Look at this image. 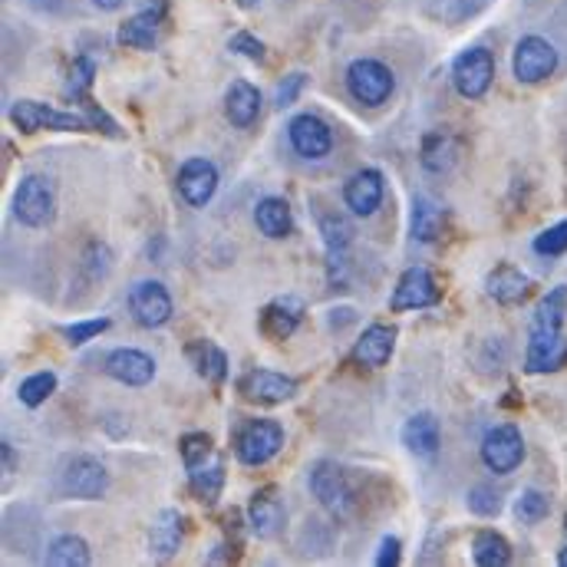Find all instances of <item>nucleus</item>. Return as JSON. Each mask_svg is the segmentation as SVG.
<instances>
[{
	"label": "nucleus",
	"instance_id": "9b49d317",
	"mask_svg": "<svg viewBox=\"0 0 567 567\" xmlns=\"http://www.w3.org/2000/svg\"><path fill=\"white\" fill-rule=\"evenodd\" d=\"M130 310H133V320L145 327V330H155V327H165L172 320V293L165 290V284L158 281H140L130 290Z\"/></svg>",
	"mask_w": 567,
	"mask_h": 567
},
{
	"label": "nucleus",
	"instance_id": "72a5a7b5",
	"mask_svg": "<svg viewBox=\"0 0 567 567\" xmlns=\"http://www.w3.org/2000/svg\"><path fill=\"white\" fill-rule=\"evenodd\" d=\"M565 317H567V287L561 284V287L548 290V293L538 300L532 327H565Z\"/></svg>",
	"mask_w": 567,
	"mask_h": 567
},
{
	"label": "nucleus",
	"instance_id": "2eb2a0df",
	"mask_svg": "<svg viewBox=\"0 0 567 567\" xmlns=\"http://www.w3.org/2000/svg\"><path fill=\"white\" fill-rule=\"evenodd\" d=\"M383 192H386V182H383V172L380 168H360L347 188H343V202L353 215L360 218H370L377 215V208L383 205Z\"/></svg>",
	"mask_w": 567,
	"mask_h": 567
},
{
	"label": "nucleus",
	"instance_id": "b1692460",
	"mask_svg": "<svg viewBox=\"0 0 567 567\" xmlns=\"http://www.w3.org/2000/svg\"><path fill=\"white\" fill-rule=\"evenodd\" d=\"M439 420L432 416V413H416V416H410L406 423H403V432H400V439H403V445L413 452V455H420V458H429V455H435L439 452Z\"/></svg>",
	"mask_w": 567,
	"mask_h": 567
},
{
	"label": "nucleus",
	"instance_id": "58836bf2",
	"mask_svg": "<svg viewBox=\"0 0 567 567\" xmlns=\"http://www.w3.org/2000/svg\"><path fill=\"white\" fill-rule=\"evenodd\" d=\"M535 255H542V258H561L567 255V221H558V225H551V228H545L538 238H535Z\"/></svg>",
	"mask_w": 567,
	"mask_h": 567
},
{
	"label": "nucleus",
	"instance_id": "39448f33",
	"mask_svg": "<svg viewBox=\"0 0 567 567\" xmlns=\"http://www.w3.org/2000/svg\"><path fill=\"white\" fill-rule=\"evenodd\" d=\"M310 492H313V498L333 518H347L353 512V505H357V495H353V485H350L347 472L337 462H330V458L313 462V468H310Z\"/></svg>",
	"mask_w": 567,
	"mask_h": 567
},
{
	"label": "nucleus",
	"instance_id": "cd10ccee",
	"mask_svg": "<svg viewBox=\"0 0 567 567\" xmlns=\"http://www.w3.org/2000/svg\"><path fill=\"white\" fill-rule=\"evenodd\" d=\"M320 235H323L327 258H330V271H333L337 265H343V255L353 245V235L357 231H353L350 218H343V215H323L320 218Z\"/></svg>",
	"mask_w": 567,
	"mask_h": 567
},
{
	"label": "nucleus",
	"instance_id": "0eeeda50",
	"mask_svg": "<svg viewBox=\"0 0 567 567\" xmlns=\"http://www.w3.org/2000/svg\"><path fill=\"white\" fill-rule=\"evenodd\" d=\"M284 445V425L275 420H251L235 435V455L241 465H268Z\"/></svg>",
	"mask_w": 567,
	"mask_h": 567
},
{
	"label": "nucleus",
	"instance_id": "ea45409f",
	"mask_svg": "<svg viewBox=\"0 0 567 567\" xmlns=\"http://www.w3.org/2000/svg\"><path fill=\"white\" fill-rule=\"evenodd\" d=\"M468 512L478 518H495L502 512V495L492 485H475L468 492Z\"/></svg>",
	"mask_w": 567,
	"mask_h": 567
},
{
	"label": "nucleus",
	"instance_id": "3c124183",
	"mask_svg": "<svg viewBox=\"0 0 567 567\" xmlns=\"http://www.w3.org/2000/svg\"><path fill=\"white\" fill-rule=\"evenodd\" d=\"M565 532H567V518H565Z\"/></svg>",
	"mask_w": 567,
	"mask_h": 567
},
{
	"label": "nucleus",
	"instance_id": "f8f14e48",
	"mask_svg": "<svg viewBox=\"0 0 567 567\" xmlns=\"http://www.w3.org/2000/svg\"><path fill=\"white\" fill-rule=\"evenodd\" d=\"M287 142H290V148H293L300 158L317 162V158L330 155V148H333V133H330V126H327L320 116L300 113V116H293V120L287 123Z\"/></svg>",
	"mask_w": 567,
	"mask_h": 567
},
{
	"label": "nucleus",
	"instance_id": "8fccbe9b",
	"mask_svg": "<svg viewBox=\"0 0 567 567\" xmlns=\"http://www.w3.org/2000/svg\"><path fill=\"white\" fill-rule=\"evenodd\" d=\"M238 3H241V7H258L261 0H238Z\"/></svg>",
	"mask_w": 567,
	"mask_h": 567
},
{
	"label": "nucleus",
	"instance_id": "c9c22d12",
	"mask_svg": "<svg viewBox=\"0 0 567 567\" xmlns=\"http://www.w3.org/2000/svg\"><path fill=\"white\" fill-rule=\"evenodd\" d=\"M548 512H551V498L538 488H525L515 502V518L522 525H538L548 518Z\"/></svg>",
	"mask_w": 567,
	"mask_h": 567
},
{
	"label": "nucleus",
	"instance_id": "e433bc0d",
	"mask_svg": "<svg viewBox=\"0 0 567 567\" xmlns=\"http://www.w3.org/2000/svg\"><path fill=\"white\" fill-rule=\"evenodd\" d=\"M93 80H96V63H93L90 56H80V60L73 63V70H70L66 96H73V100L86 103V100H90V86H93Z\"/></svg>",
	"mask_w": 567,
	"mask_h": 567
},
{
	"label": "nucleus",
	"instance_id": "09e8293b",
	"mask_svg": "<svg viewBox=\"0 0 567 567\" xmlns=\"http://www.w3.org/2000/svg\"><path fill=\"white\" fill-rule=\"evenodd\" d=\"M558 565L567 567V545H565V548H561V551H558Z\"/></svg>",
	"mask_w": 567,
	"mask_h": 567
},
{
	"label": "nucleus",
	"instance_id": "f257e3e1",
	"mask_svg": "<svg viewBox=\"0 0 567 567\" xmlns=\"http://www.w3.org/2000/svg\"><path fill=\"white\" fill-rule=\"evenodd\" d=\"M10 123L20 130V133H40V130H53V133H90L96 130L90 113H63V110H53L47 103H37V100H20L10 106Z\"/></svg>",
	"mask_w": 567,
	"mask_h": 567
},
{
	"label": "nucleus",
	"instance_id": "a211bd4d",
	"mask_svg": "<svg viewBox=\"0 0 567 567\" xmlns=\"http://www.w3.org/2000/svg\"><path fill=\"white\" fill-rule=\"evenodd\" d=\"M106 373L123 386H145L155 377V360L142 350L123 347V350H113L106 357Z\"/></svg>",
	"mask_w": 567,
	"mask_h": 567
},
{
	"label": "nucleus",
	"instance_id": "423d86ee",
	"mask_svg": "<svg viewBox=\"0 0 567 567\" xmlns=\"http://www.w3.org/2000/svg\"><path fill=\"white\" fill-rule=\"evenodd\" d=\"M495 80V56L485 47H468L452 63V86L462 100H482Z\"/></svg>",
	"mask_w": 567,
	"mask_h": 567
},
{
	"label": "nucleus",
	"instance_id": "37998d69",
	"mask_svg": "<svg viewBox=\"0 0 567 567\" xmlns=\"http://www.w3.org/2000/svg\"><path fill=\"white\" fill-rule=\"evenodd\" d=\"M228 50L231 53H238V56H248V60H255V63H265V43L258 40V37H251V33H235L231 40H228Z\"/></svg>",
	"mask_w": 567,
	"mask_h": 567
},
{
	"label": "nucleus",
	"instance_id": "dca6fc26",
	"mask_svg": "<svg viewBox=\"0 0 567 567\" xmlns=\"http://www.w3.org/2000/svg\"><path fill=\"white\" fill-rule=\"evenodd\" d=\"M238 386L251 403H261V406H278V403L293 400V393H297V383L275 370H251Z\"/></svg>",
	"mask_w": 567,
	"mask_h": 567
},
{
	"label": "nucleus",
	"instance_id": "ddd939ff",
	"mask_svg": "<svg viewBox=\"0 0 567 567\" xmlns=\"http://www.w3.org/2000/svg\"><path fill=\"white\" fill-rule=\"evenodd\" d=\"M432 303H439V284L429 275V268L403 271V278L393 287L390 310L393 313H406V310H425Z\"/></svg>",
	"mask_w": 567,
	"mask_h": 567
},
{
	"label": "nucleus",
	"instance_id": "4468645a",
	"mask_svg": "<svg viewBox=\"0 0 567 567\" xmlns=\"http://www.w3.org/2000/svg\"><path fill=\"white\" fill-rule=\"evenodd\" d=\"M218 192V168L208 158H188L178 168V195L192 208H205Z\"/></svg>",
	"mask_w": 567,
	"mask_h": 567
},
{
	"label": "nucleus",
	"instance_id": "f03ea898",
	"mask_svg": "<svg viewBox=\"0 0 567 567\" xmlns=\"http://www.w3.org/2000/svg\"><path fill=\"white\" fill-rule=\"evenodd\" d=\"M56 215V192L47 175H23L13 188V218L27 228H47Z\"/></svg>",
	"mask_w": 567,
	"mask_h": 567
},
{
	"label": "nucleus",
	"instance_id": "f704fd0d",
	"mask_svg": "<svg viewBox=\"0 0 567 567\" xmlns=\"http://www.w3.org/2000/svg\"><path fill=\"white\" fill-rule=\"evenodd\" d=\"M56 393V377L47 370V373H33V377H27L20 386H17V400L23 403V406H30V410H37L40 403H47L50 396Z\"/></svg>",
	"mask_w": 567,
	"mask_h": 567
},
{
	"label": "nucleus",
	"instance_id": "c756f323",
	"mask_svg": "<svg viewBox=\"0 0 567 567\" xmlns=\"http://www.w3.org/2000/svg\"><path fill=\"white\" fill-rule=\"evenodd\" d=\"M472 561L478 567H505L512 565V545L498 532H478L472 538Z\"/></svg>",
	"mask_w": 567,
	"mask_h": 567
},
{
	"label": "nucleus",
	"instance_id": "f3484780",
	"mask_svg": "<svg viewBox=\"0 0 567 567\" xmlns=\"http://www.w3.org/2000/svg\"><path fill=\"white\" fill-rule=\"evenodd\" d=\"M393 347H396V327L390 323H373L363 330V337L357 340L353 347V363L367 367V370H380L390 363L393 357Z\"/></svg>",
	"mask_w": 567,
	"mask_h": 567
},
{
	"label": "nucleus",
	"instance_id": "7ed1b4c3",
	"mask_svg": "<svg viewBox=\"0 0 567 567\" xmlns=\"http://www.w3.org/2000/svg\"><path fill=\"white\" fill-rule=\"evenodd\" d=\"M393 90H396V80H393V70H390L386 63L367 60V56H363V60H353V63L347 66V93H350L357 103L377 110V106L390 103Z\"/></svg>",
	"mask_w": 567,
	"mask_h": 567
},
{
	"label": "nucleus",
	"instance_id": "1a4fd4ad",
	"mask_svg": "<svg viewBox=\"0 0 567 567\" xmlns=\"http://www.w3.org/2000/svg\"><path fill=\"white\" fill-rule=\"evenodd\" d=\"M60 482H63L66 495L83 498V502H96L110 488V472L93 455H73V458H66V465L60 472Z\"/></svg>",
	"mask_w": 567,
	"mask_h": 567
},
{
	"label": "nucleus",
	"instance_id": "a18cd8bd",
	"mask_svg": "<svg viewBox=\"0 0 567 567\" xmlns=\"http://www.w3.org/2000/svg\"><path fill=\"white\" fill-rule=\"evenodd\" d=\"M400 551H403L400 538H383V542H380V555H377V565H380V567H396V565H400Z\"/></svg>",
	"mask_w": 567,
	"mask_h": 567
},
{
	"label": "nucleus",
	"instance_id": "49530a36",
	"mask_svg": "<svg viewBox=\"0 0 567 567\" xmlns=\"http://www.w3.org/2000/svg\"><path fill=\"white\" fill-rule=\"evenodd\" d=\"M0 452H3V475H10V472H13V445L3 439V442H0Z\"/></svg>",
	"mask_w": 567,
	"mask_h": 567
},
{
	"label": "nucleus",
	"instance_id": "c85d7f7f",
	"mask_svg": "<svg viewBox=\"0 0 567 567\" xmlns=\"http://www.w3.org/2000/svg\"><path fill=\"white\" fill-rule=\"evenodd\" d=\"M188 360L195 363V373L205 377V380H212V383H221L228 377V357L212 340H195L188 347Z\"/></svg>",
	"mask_w": 567,
	"mask_h": 567
},
{
	"label": "nucleus",
	"instance_id": "c03bdc74",
	"mask_svg": "<svg viewBox=\"0 0 567 567\" xmlns=\"http://www.w3.org/2000/svg\"><path fill=\"white\" fill-rule=\"evenodd\" d=\"M303 86H307V76H303V73H290V76H284V83L278 86V96H275L278 110H287V106H293Z\"/></svg>",
	"mask_w": 567,
	"mask_h": 567
},
{
	"label": "nucleus",
	"instance_id": "aec40b11",
	"mask_svg": "<svg viewBox=\"0 0 567 567\" xmlns=\"http://www.w3.org/2000/svg\"><path fill=\"white\" fill-rule=\"evenodd\" d=\"M303 320V300L293 297V293H284V297H275L265 313H261V333L268 340H287Z\"/></svg>",
	"mask_w": 567,
	"mask_h": 567
},
{
	"label": "nucleus",
	"instance_id": "79ce46f5",
	"mask_svg": "<svg viewBox=\"0 0 567 567\" xmlns=\"http://www.w3.org/2000/svg\"><path fill=\"white\" fill-rule=\"evenodd\" d=\"M83 265H86L90 278H106L110 268H113V255H110V248L103 241H93L86 248V255H83Z\"/></svg>",
	"mask_w": 567,
	"mask_h": 567
},
{
	"label": "nucleus",
	"instance_id": "2f4dec72",
	"mask_svg": "<svg viewBox=\"0 0 567 567\" xmlns=\"http://www.w3.org/2000/svg\"><path fill=\"white\" fill-rule=\"evenodd\" d=\"M188 482H192V492L202 505H215L218 495H221V485H225V465L221 458H212V465H198L188 472Z\"/></svg>",
	"mask_w": 567,
	"mask_h": 567
},
{
	"label": "nucleus",
	"instance_id": "bb28decb",
	"mask_svg": "<svg viewBox=\"0 0 567 567\" xmlns=\"http://www.w3.org/2000/svg\"><path fill=\"white\" fill-rule=\"evenodd\" d=\"M182 515L178 512H162L158 522L152 525V535H148V551L158 558V561H168L178 548H182Z\"/></svg>",
	"mask_w": 567,
	"mask_h": 567
},
{
	"label": "nucleus",
	"instance_id": "412c9836",
	"mask_svg": "<svg viewBox=\"0 0 567 567\" xmlns=\"http://www.w3.org/2000/svg\"><path fill=\"white\" fill-rule=\"evenodd\" d=\"M225 116L235 130H251L261 116V93L248 80H235L225 93Z\"/></svg>",
	"mask_w": 567,
	"mask_h": 567
},
{
	"label": "nucleus",
	"instance_id": "5701e85b",
	"mask_svg": "<svg viewBox=\"0 0 567 567\" xmlns=\"http://www.w3.org/2000/svg\"><path fill=\"white\" fill-rule=\"evenodd\" d=\"M255 225H258V231H261L265 238L281 241V238H287V235L293 231V212H290V205H287L284 198L268 195V198H261L258 208H255Z\"/></svg>",
	"mask_w": 567,
	"mask_h": 567
},
{
	"label": "nucleus",
	"instance_id": "473e14b6",
	"mask_svg": "<svg viewBox=\"0 0 567 567\" xmlns=\"http://www.w3.org/2000/svg\"><path fill=\"white\" fill-rule=\"evenodd\" d=\"M442 228H445L442 208L435 202H429V198H416L413 202V238L429 245V241H435L442 235Z\"/></svg>",
	"mask_w": 567,
	"mask_h": 567
},
{
	"label": "nucleus",
	"instance_id": "20e7f679",
	"mask_svg": "<svg viewBox=\"0 0 567 567\" xmlns=\"http://www.w3.org/2000/svg\"><path fill=\"white\" fill-rule=\"evenodd\" d=\"M558 70V50L551 40L538 37V33H528L515 43V53H512V73L518 83L525 86H538L545 80H551Z\"/></svg>",
	"mask_w": 567,
	"mask_h": 567
},
{
	"label": "nucleus",
	"instance_id": "393cba45",
	"mask_svg": "<svg viewBox=\"0 0 567 567\" xmlns=\"http://www.w3.org/2000/svg\"><path fill=\"white\" fill-rule=\"evenodd\" d=\"M420 162H423L425 172H432V175L449 172V168L458 162V140H455L452 133H445V130L429 133L423 140V155H420Z\"/></svg>",
	"mask_w": 567,
	"mask_h": 567
},
{
	"label": "nucleus",
	"instance_id": "4be33fe9",
	"mask_svg": "<svg viewBox=\"0 0 567 567\" xmlns=\"http://www.w3.org/2000/svg\"><path fill=\"white\" fill-rule=\"evenodd\" d=\"M485 290L488 297H495L505 307L522 303L532 293V278L525 271H518L515 265H498L488 278H485Z\"/></svg>",
	"mask_w": 567,
	"mask_h": 567
},
{
	"label": "nucleus",
	"instance_id": "6e6552de",
	"mask_svg": "<svg viewBox=\"0 0 567 567\" xmlns=\"http://www.w3.org/2000/svg\"><path fill=\"white\" fill-rule=\"evenodd\" d=\"M482 462L495 475H512L525 462V439L522 429L512 423L495 425L482 439Z\"/></svg>",
	"mask_w": 567,
	"mask_h": 567
},
{
	"label": "nucleus",
	"instance_id": "6ab92c4d",
	"mask_svg": "<svg viewBox=\"0 0 567 567\" xmlns=\"http://www.w3.org/2000/svg\"><path fill=\"white\" fill-rule=\"evenodd\" d=\"M248 525L258 538H275L284 525V502L275 485L261 488L248 502Z\"/></svg>",
	"mask_w": 567,
	"mask_h": 567
},
{
	"label": "nucleus",
	"instance_id": "7c9ffc66",
	"mask_svg": "<svg viewBox=\"0 0 567 567\" xmlns=\"http://www.w3.org/2000/svg\"><path fill=\"white\" fill-rule=\"evenodd\" d=\"M93 561L90 545L80 535H60L47 548V565L50 567H86Z\"/></svg>",
	"mask_w": 567,
	"mask_h": 567
},
{
	"label": "nucleus",
	"instance_id": "a19ab883",
	"mask_svg": "<svg viewBox=\"0 0 567 567\" xmlns=\"http://www.w3.org/2000/svg\"><path fill=\"white\" fill-rule=\"evenodd\" d=\"M103 330H110V317H100V320H80V323H70L63 327V337L70 347H83L90 340H96Z\"/></svg>",
	"mask_w": 567,
	"mask_h": 567
},
{
	"label": "nucleus",
	"instance_id": "9d476101",
	"mask_svg": "<svg viewBox=\"0 0 567 567\" xmlns=\"http://www.w3.org/2000/svg\"><path fill=\"white\" fill-rule=\"evenodd\" d=\"M567 367V340L561 327H532L525 370L528 373H555Z\"/></svg>",
	"mask_w": 567,
	"mask_h": 567
},
{
	"label": "nucleus",
	"instance_id": "4c0bfd02",
	"mask_svg": "<svg viewBox=\"0 0 567 567\" xmlns=\"http://www.w3.org/2000/svg\"><path fill=\"white\" fill-rule=\"evenodd\" d=\"M182 462H185V468L192 472V468H198V465H205L208 458H212V439L205 435V432H188V435H182Z\"/></svg>",
	"mask_w": 567,
	"mask_h": 567
},
{
	"label": "nucleus",
	"instance_id": "a878e982",
	"mask_svg": "<svg viewBox=\"0 0 567 567\" xmlns=\"http://www.w3.org/2000/svg\"><path fill=\"white\" fill-rule=\"evenodd\" d=\"M158 20H162V7H145L142 13L120 27V43L133 50H152L158 40Z\"/></svg>",
	"mask_w": 567,
	"mask_h": 567
},
{
	"label": "nucleus",
	"instance_id": "de8ad7c7",
	"mask_svg": "<svg viewBox=\"0 0 567 567\" xmlns=\"http://www.w3.org/2000/svg\"><path fill=\"white\" fill-rule=\"evenodd\" d=\"M93 3H96L100 10H120V7H123L126 0H93Z\"/></svg>",
	"mask_w": 567,
	"mask_h": 567
}]
</instances>
